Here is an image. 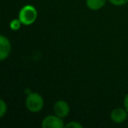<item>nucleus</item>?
<instances>
[{
  "label": "nucleus",
  "mask_w": 128,
  "mask_h": 128,
  "mask_svg": "<svg viewBox=\"0 0 128 128\" xmlns=\"http://www.w3.org/2000/svg\"><path fill=\"white\" fill-rule=\"evenodd\" d=\"M12 52V43L4 34L0 36V60L4 62L8 58Z\"/></svg>",
  "instance_id": "5"
},
{
  "label": "nucleus",
  "mask_w": 128,
  "mask_h": 128,
  "mask_svg": "<svg viewBox=\"0 0 128 128\" xmlns=\"http://www.w3.org/2000/svg\"><path fill=\"white\" fill-rule=\"evenodd\" d=\"M25 104L26 109L32 113L40 112L44 108L45 101L43 96L38 92H30L26 95Z\"/></svg>",
  "instance_id": "2"
},
{
  "label": "nucleus",
  "mask_w": 128,
  "mask_h": 128,
  "mask_svg": "<svg viewBox=\"0 0 128 128\" xmlns=\"http://www.w3.org/2000/svg\"><path fill=\"white\" fill-rule=\"evenodd\" d=\"M110 120L115 124H123L128 118V112L124 107H118L112 110L110 114Z\"/></svg>",
  "instance_id": "6"
},
{
  "label": "nucleus",
  "mask_w": 128,
  "mask_h": 128,
  "mask_svg": "<svg viewBox=\"0 0 128 128\" xmlns=\"http://www.w3.org/2000/svg\"><path fill=\"white\" fill-rule=\"evenodd\" d=\"M108 2L114 6H123L128 4V0H108Z\"/></svg>",
  "instance_id": "10"
},
{
  "label": "nucleus",
  "mask_w": 128,
  "mask_h": 128,
  "mask_svg": "<svg viewBox=\"0 0 128 128\" xmlns=\"http://www.w3.org/2000/svg\"><path fill=\"white\" fill-rule=\"evenodd\" d=\"M53 110L54 113L56 114L57 116L65 118L68 116L70 112V106L68 104V103L65 100H57L53 106Z\"/></svg>",
  "instance_id": "4"
},
{
  "label": "nucleus",
  "mask_w": 128,
  "mask_h": 128,
  "mask_svg": "<svg viewBox=\"0 0 128 128\" xmlns=\"http://www.w3.org/2000/svg\"><path fill=\"white\" fill-rule=\"evenodd\" d=\"M123 107H124L128 112V93L124 96V101H123Z\"/></svg>",
  "instance_id": "12"
},
{
  "label": "nucleus",
  "mask_w": 128,
  "mask_h": 128,
  "mask_svg": "<svg viewBox=\"0 0 128 128\" xmlns=\"http://www.w3.org/2000/svg\"><path fill=\"white\" fill-rule=\"evenodd\" d=\"M18 18H20L23 26H32L37 20L38 11L35 6L32 4H26V6H24L18 12Z\"/></svg>",
  "instance_id": "1"
},
{
  "label": "nucleus",
  "mask_w": 128,
  "mask_h": 128,
  "mask_svg": "<svg viewBox=\"0 0 128 128\" xmlns=\"http://www.w3.org/2000/svg\"><path fill=\"white\" fill-rule=\"evenodd\" d=\"M42 128H63L65 127V123L63 118L56 114L48 115L42 119L41 122Z\"/></svg>",
  "instance_id": "3"
},
{
  "label": "nucleus",
  "mask_w": 128,
  "mask_h": 128,
  "mask_svg": "<svg viewBox=\"0 0 128 128\" xmlns=\"http://www.w3.org/2000/svg\"><path fill=\"white\" fill-rule=\"evenodd\" d=\"M108 0H86V6L90 11H99L105 6Z\"/></svg>",
  "instance_id": "7"
},
{
  "label": "nucleus",
  "mask_w": 128,
  "mask_h": 128,
  "mask_svg": "<svg viewBox=\"0 0 128 128\" xmlns=\"http://www.w3.org/2000/svg\"><path fill=\"white\" fill-rule=\"evenodd\" d=\"M7 104L4 99H1L0 100V118H2L6 116V114L7 113Z\"/></svg>",
  "instance_id": "9"
},
{
  "label": "nucleus",
  "mask_w": 128,
  "mask_h": 128,
  "mask_svg": "<svg viewBox=\"0 0 128 128\" xmlns=\"http://www.w3.org/2000/svg\"><path fill=\"white\" fill-rule=\"evenodd\" d=\"M65 127L66 128H82V124L79 123L78 121H70L68 124H65Z\"/></svg>",
  "instance_id": "11"
},
{
  "label": "nucleus",
  "mask_w": 128,
  "mask_h": 128,
  "mask_svg": "<svg viewBox=\"0 0 128 128\" xmlns=\"http://www.w3.org/2000/svg\"><path fill=\"white\" fill-rule=\"evenodd\" d=\"M22 23L21 21L20 20V18H14V20H11V22H10V29H11L12 31H18L20 29V27H21Z\"/></svg>",
  "instance_id": "8"
}]
</instances>
